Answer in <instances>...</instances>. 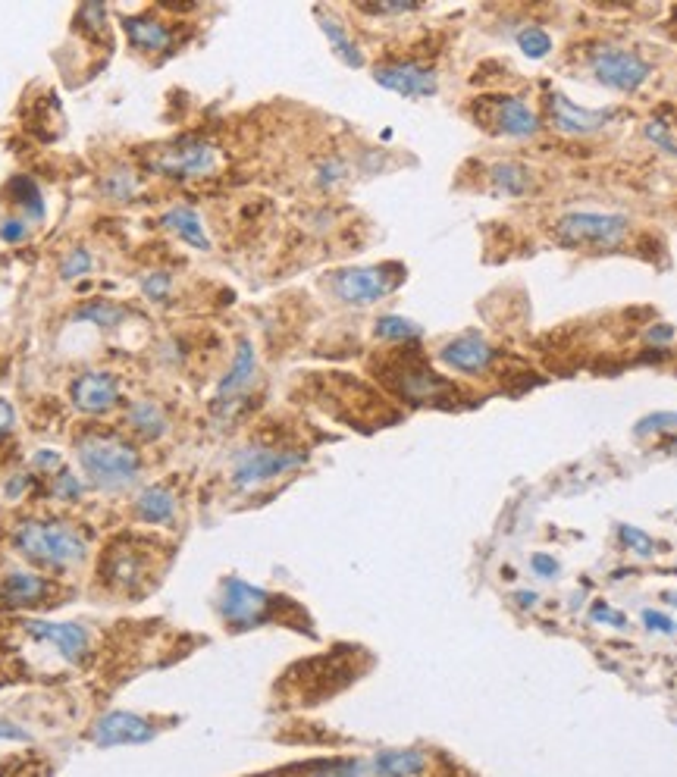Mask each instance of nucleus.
<instances>
[{
	"label": "nucleus",
	"instance_id": "1",
	"mask_svg": "<svg viewBox=\"0 0 677 777\" xmlns=\"http://www.w3.org/2000/svg\"><path fill=\"white\" fill-rule=\"evenodd\" d=\"M76 452L88 480L101 489H126L138 480V470H142V455L135 452V445L113 433L82 436Z\"/></svg>",
	"mask_w": 677,
	"mask_h": 777
},
{
	"label": "nucleus",
	"instance_id": "2",
	"mask_svg": "<svg viewBox=\"0 0 677 777\" xmlns=\"http://www.w3.org/2000/svg\"><path fill=\"white\" fill-rule=\"evenodd\" d=\"M16 549L44 568H69L88 555V546L79 530L63 521H22L13 530Z\"/></svg>",
	"mask_w": 677,
	"mask_h": 777
},
{
	"label": "nucleus",
	"instance_id": "3",
	"mask_svg": "<svg viewBox=\"0 0 677 777\" xmlns=\"http://www.w3.org/2000/svg\"><path fill=\"white\" fill-rule=\"evenodd\" d=\"M308 461L305 452H283V449H267V445H251L242 449L232 461V486L236 489H254L264 486L276 477L289 474V470L301 467Z\"/></svg>",
	"mask_w": 677,
	"mask_h": 777
},
{
	"label": "nucleus",
	"instance_id": "4",
	"mask_svg": "<svg viewBox=\"0 0 677 777\" xmlns=\"http://www.w3.org/2000/svg\"><path fill=\"white\" fill-rule=\"evenodd\" d=\"M276 611V599L258 586H251L239 577L223 580V593H220V615L226 618V624L232 630H251L261 627L273 618Z\"/></svg>",
	"mask_w": 677,
	"mask_h": 777
},
{
	"label": "nucleus",
	"instance_id": "5",
	"mask_svg": "<svg viewBox=\"0 0 677 777\" xmlns=\"http://www.w3.org/2000/svg\"><path fill=\"white\" fill-rule=\"evenodd\" d=\"M405 270L399 264L380 267H348L333 276V292L345 304H370L386 298L392 289H399Z\"/></svg>",
	"mask_w": 677,
	"mask_h": 777
},
{
	"label": "nucleus",
	"instance_id": "6",
	"mask_svg": "<svg viewBox=\"0 0 677 777\" xmlns=\"http://www.w3.org/2000/svg\"><path fill=\"white\" fill-rule=\"evenodd\" d=\"M627 217L621 214H565L555 226V235L565 245H599L612 248L627 235Z\"/></svg>",
	"mask_w": 677,
	"mask_h": 777
},
{
	"label": "nucleus",
	"instance_id": "7",
	"mask_svg": "<svg viewBox=\"0 0 677 777\" xmlns=\"http://www.w3.org/2000/svg\"><path fill=\"white\" fill-rule=\"evenodd\" d=\"M590 69L602 85L615 91H634L649 79V63L621 47H599L590 57Z\"/></svg>",
	"mask_w": 677,
	"mask_h": 777
},
{
	"label": "nucleus",
	"instance_id": "8",
	"mask_svg": "<svg viewBox=\"0 0 677 777\" xmlns=\"http://www.w3.org/2000/svg\"><path fill=\"white\" fill-rule=\"evenodd\" d=\"M217 148L207 145V141H179V145L167 148L157 160L154 170L163 176H176V179H198V176H210L217 170Z\"/></svg>",
	"mask_w": 677,
	"mask_h": 777
},
{
	"label": "nucleus",
	"instance_id": "9",
	"mask_svg": "<svg viewBox=\"0 0 677 777\" xmlns=\"http://www.w3.org/2000/svg\"><path fill=\"white\" fill-rule=\"evenodd\" d=\"M157 737L154 721L132 715V712H107L91 724V743L110 749V746H138L151 743Z\"/></svg>",
	"mask_w": 677,
	"mask_h": 777
},
{
	"label": "nucleus",
	"instance_id": "10",
	"mask_svg": "<svg viewBox=\"0 0 677 777\" xmlns=\"http://www.w3.org/2000/svg\"><path fill=\"white\" fill-rule=\"evenodd\" d=\"M22 630L29 633L32 640H41L54 646V652L63 658L66 665H82L88 658L91 640H88V630L79 624H54V621H22Z\"/></svg>",
	"mask_w": 677,
	"mask_h": 777
},
{
	"label": "nucleus",
	"instance_id": "11",
	"mask_svg": "<svg viewBox=\"0 0 677 777\" xmlns=\"http://www.w3.org/2000/svg\"><path fill=\"white\" fill-rule=\"evenodd\" d=\"M377 85L395 91V94H405V98H433L436 94V73L433 69H424L417 63H389V66H377L373 73Z\"/></svg>",
	"mask_w": 677,
	"mask_h": 777
},
{
	"label": "nucleus",
	"instance_id": "12",
	"mask_svg": "<svg viewBox=\"0 0 677 777\" xmlns=\"http://www.w3.org/2000/svg\"><path fill=\"white\" fill-rule=\"evenodd\" d=\"M549 113H552V123L568 132V135H590L596 129H602L605 123L612 120V110H587V107H577L574 101H568L562 91H552L549 94Z\"/></svg>",
	"mask_w": 677,
	"mask_h": 777
},
{
	"label": "nucleus",
	"instance_id": "13",
	"mask_svg": "<svg viewBox=\"0 0 677 777\" xmlns=\"http://www.w3.org/2000/svg\"><path fill=\"white\" fill-rule=\"evenodd\" d=\"M439 358L458 373H483L496 361V351L480 333H464L439 351Z\"/></svg>",
	"mask_w": 677,
	"mask_h": 777
},
{
	"label": "nucleus",
	"instance_id": "14",
	"mask_svg": "<svg viewBox=\"0 0 677 777\" xmlns=\"http://www.w3.org/2000/svg\"><path fill=\"white\" fill-rule=\"evenodd\" d=\"M116 398H120V383H116L113 373H82L73 383V405L79 411L104 414L116 405Z\"/></svg>",
	"mask_w": 677,
	"mask_h": 777
},
{
	"label": "nucleus",
	"instance_id": "15",
	"mask_svg": "<svg viewBox=\"0 0 677 777\" xmlns=\"http://www.w3.org/2000/svg\"><path fill=\"white\" fill-rule=\"evenodd\" d=\"M51 596V583L32 571H10L0 580V602L7 608H32Z\"/></svg>",
	"mask_w": 677,
	"mask_h": 777
},
{
	"label": "nucleus",
	"instance_id": "16",
	"mask_svg": "<svg viewBox=\"0 0 677 777\" xmlns=\"http://www.w3.org/2000/svg\"><path fill=\"white\" fill-rule=\"evenodd\" d=\"M254 370H258V361H254V345L248 339L239 342V351H236V361H232L229 373L220 380V389H217V408L226 405V402H236V398H242L251 383H254Z\"/></svg>",
	"mask_w": 677,
	"mask_h": 777
},
{
	"label": "nucleus",
	"instance_id": "17",
	"mask_svg": "<svg viewBox=\"0 0 677 777\" xmlns=\"http://www.w3.org/2000/svg\"><path fill=\"white\" fill-rule=\"evenodd\" d=\"M427 768V752L420 749H383L370 759V771L377 777H417Z\"/></svg>",
	"mask_w": 677,
	"mask_h": 777
},
{
	"label": "nucleus",
	"instance_id": "18",
	"mask_svg": "<svg viewBox=\"0 0 677 777\" xmlns=\"http://www.w3.org/2000/svg\"><path fill=\"white\" fill-rule=\"evenodd\" d=\"M176 496L167 486H148L145 492H138L135 499V517L145 524H157V527H167L176 521Z\"/></svg>",
	"mask_w": 677,
	"mask_h": 777
},
{
	"label": "nucleus",
	"instance_id": "19",
	"mask_svg": "<svg viewBox=\"0 0 677 777\" xmlns=\"http://www.w3.org/2000/svg\"><path fill=\"white\" fill-rule=\"evenodd\" d=\"M496 123H499V132L511 138H530L540 132L536 113L518 98H496Z\"/></svg>",
	"mask_w": 677,
	"mask_h": 777
},
{
	"label": "nucleus",
	"instance_id": "20",
	"mask_svg": "<svg viewBox=\"0 0 677 777\" xmlns=\"http://www.w3.org/2000/svg\"><path fill=\"white\" fill-rule=\"evenodd\" d=\"M123 26L138 51H167L170 47V29L151 16H126Z\"/></svg>",
	"mask_w": 677,
	"mask_h": 777
},
{
	"label": "nucleus",
	"instance_id": "21",
	"mask_svg": "<svg viewBox=\"0 0 677 777\" xmlns=\"http://www.w3.org/2000/svg\"><path fill=\"white\" fill-rule=\"evenodd\" d=\"M314 16H317V22H320V29H323V35L330 38V44H333V51L339 54V60H345L348 66H364V54H361V47L352 41V35L345 32V26L336 19V16H330L326 10H314Z\"/></svg>",
	"mask_w": 677,
	"mask_h": 777
},
{
	"label": "nucleus",
	"instance_id": "22",
	"mask_svg": "<svg viewBox=\"0 0 677 777\" xmlns=\"http://www.w3.org/2000/svg\"><path fill=\"white\" fill-rule=\"evenodd\" d=\"M442 389H446V383H442L436 373H430L427 367H405L399 373V392L405 398H411V402H430V398H436Z\"/></svg>",
	"mask_w": 677,
	"mask_h": 777
},
{
	"label": "nucleus",
	"instance_id": "23",
	"mask_svg": "<svg viewBox=\"0 0 677 777\" xmlns=\"http://www.w3.org/2000/svg\"><path fill=\"white\" fill-rule=\"evenodd\" d=\"M163 226H170L179 239H185L189 245H195L198 251H207L210 248V239H207V232H204V223H201V217L195 214L192 207H173V210H167L163 214Z\"/></svg>",
	"mask_w": 677,
	"mask_h": 777
},
{
	"label": "nucleus",
	"instance_id": "24",
	"mask_svg": "<svg viewBox=\"0 0 677 777\" xmlns=\"http://www.w3.org/2000/svg\"><path fill=\"white\" fill-rule=\"evenodd\" d=\"M142 571H145V561L135 552H110L104 564V577L116 586H123V590L142 583Z\"/></svg>",
	"mask_w": 677,
	"mask_h": 777
},
{
	"label": "nucleus",
	"instance_id": "25",
	"mask_svg": "<svg viewBox=\"0 0 677 777\" xmlns=\"http://www.w3.org/2000/svg\"><path fill=\"white\" fill-rule=\"evenodd\" d=\"M129 427L142 439L154 442L160 436H167V414H163L154 402H138L129 411Z\"/></svg>",
	"mask_w": 677,
	"mask_h": 777
},
{
	"label": "nucleus",
	"instance_id": "26",
	"mask_svg": "<svg viewBox=\"0 0 677 777\" xmlns=\"http://www.w3.org/2000/svg\"><path fill=\"white\" fill-rule=\"evenodd\" d=\"M493 182L505 195H521L530 188V173L521 163H499V167H493Z\"/></svg>",
	"mask_w": 677,
	"mask_h": 777
},
{
	"label": "nucleus",
	"instance_id": "27",
	"mask_svg": "<svg viewBox=\"0 0 677 777\" xmlns=\"http://www.w3.org/2000/svg\"><path fill=\"white\" fill-rule=\"evenodd\" d=\"M123 317H126V308L110 304V301H91V304H85V308L76 311V320H88V323H95L101 329H113Z\"/></svg>",
	"mask_w": 677,
	"mask_h": 777
},
{
	"label": "nucleus",
	"instance_id": "28",
	"mask_svg": "<svg viewBox=\"0 0 677 777\" xmlns=\"http://www.w3.org/2000/svg\"><path fill=\"white\" fill-rule=\"evenodd\" d=\"M377 336L380 339H392V342H408V339H420V326L405 320V317H380L377 320Z\"/></svg>",
	"mask_w": 677,
	"mask_h": 777
},
{
	"label": "nucleus",
	"instance_id": "29",
	"mask_svg": "<svg viewBox=\"0 0 677 777\" xmlns=\"http://www.w3.org/2000/svg\"><path fill=\"white\" fill-rule=\"evenodd\" d=\"M10 192H13V198L29 210V214L35 217V220H41L44 217V201H41V192H38V185L32 182V179H13L10 182Z\"/></svg>",
	"mask_w": 677,
	"mask_h": 777
},
{
	"label": "nucleus",
	"instance_id": "30",
	"mask_svg": "<svg viewBox=\"0 0 677 777\" xmlns=\"http://www.w3.org/2000/svg\"><path fill=\"white\" fill-rule=\"evenodd\" d=\"M518 47H521V51H524L527 57L543 60V57L552 51V38H549V32L530 26V29H521V35H518Z\"/></svg>",
	"mask_w": 677,
	"mask_h": 777
},
{
	"label": "nucleus",
	"instance_id": "31",
	"mask_svg": "<svg viewBox=\"0 0 677 777\" xmlns=\"http://www.w3.org/2000/svg\"><path fill=\"white\" fill-rule=\"evenodd\" d=\"M367 771L370 765L361 759H336V762H323L314 777H367Z\"/></svg>",
	"mask_w": 677,
	"mask_h": 777
},
{
	"label": "nucleus",
	"instance_id": "32",
	"mask_svg": "<svg viewBox=\"0 0 677 777\" xmlns=\"http://www.w3.org/2000/svg\"><path fill=\"white\" fill-rule=\"evenodd\" d=\"M91 267H95V261H91V254H88L85 248H76V251H69V254L63 257L60 276H63V279H76V276L88 273Z\"/></svg>",
	"mask_w": 677,
	"mask_h": 777
},
{
	"label": "nucleus",
	"instance_id": "33",
	"mask_svg": "<svg viewBox=\"0 0 677 777\" xmlns=\"http://www.w3.org/2000/svg\"><path fill=\"white\" fill-rule=\"evenodd\" d=\"M618 533H621V539H624V546H630V549H634L637 555L649 558L652 552H656V543H652V536H646L640 527L621 524V527H618Z\"/></svg>",
	"mask_w": 677,
	"mask_h": 777
},
{
	"label": "nucleus",
	"instance_id": "34",
	"mask_svg": "<svg viewBox=\"0 0 677 777\" xmlns=\"http://www.w3.org/2000/svg\"><path fill=\"white\" fill-rule=\"evenodd\" d=\"M135 188H138V182L132 179V173H116V176H110V179H104V192L110 195V198H120V201H129L132 195H135Z\"/></svg>",
	"mask_w": 677,
	"mask_h": 777
},
{
	"label": "nucleus",
	"instance_id": "35",
	"mask_svg": "<svg viewBox=\"0 0 677 777\" xmlns=\"http://www.w3.org/2000/svg\"><path fill=\"white\" fill-rule=\"evenodd\" d=\"M668 427H677V411H659V414H649L637 423V433L646 436V433H662Z\"/></svg>",
	"mask_w": 677,
	"mask_h": 777
},
{
	"label": "nucleus",
	"instance_id": "36",
	"mask_svg": "<svg viewBox=\"0 0 677 777\" xmlns=\"http://www.w3.org/2000/svg\"><path fill=\"white\" fill-rule=\"evenodd\" d=\"M54 496L63 499V502H76V499L85 496V486H82V480H76L73 474H60V477L54 480Z\"/></svg>",
	"mask_w": 677,
	"mask_h": 777
},
{
	"label": "nucleus",
	"instance_id": "37",
	"mask_svg": "<svg viewBox=\"0 0 677 777\" xmlns=\"http://www.w3.org/2000/svg\"><path fill=\"white\" fill-rule=\"evenodd\" d=\"M142 289H145V295L151 301H163V298L170 295V289H173V279L167 273H151V276L142 279Z\"/></svg>",
	"mask_w": 677,
	"mask_h": 777
},
{
	"label": "nucleus",
	"instance_id": "38",
	"mask_svg": "<svg viewBox=\"0 0 677 777\" xmlns=\"http://www.w3.org/2000/svg\"><path fill=\"white\" fill-rule=\"evenodd\" d=\"M590 618L596 621V624H609V627H624L627 624V618L621 615V611H615V608H609V605H593V611H590Z\"/></svg>",
	"mask_w": 677,
	"mask_h": 777
},
{
	"label": "nucleus",
	"instance_id": "39",
	"mask_svg": "<svg viewBox=\"0 0 677 777\" xmlns=\"http://www.w3.org/2000/svg\"><path fill=\"white\" fill-rule=\"evenodd\" d=\"M367 13H408L417 10L414 0H383V4H364Z\"/></svg>",
	"mask_w": 677,
	"mask_h": 777
},
{
	"label": "nucleus",
	"instance_id": "40",
	"mask_svg": "<svg viewBox=\"0 0 677 777\" xmlns=\"http://www.w3.org/2000/svg\"><path fill=\"white\" fill-rule=\"evenodd\" d=\"M643 624L649 630H659V633H674V627H677L668 615H662V611H652V608L643 611Z\"/></svg>",
	"mask_w": 677,
	"mask_h": 777
},
{
	"label": "nucleus",
	"instance_id": "41",
	"mask_svg": "<svg viewBox=\"0 0 677 777\" xmlns=\"http://www.w3.org/2000/svg\"><path fill=\"white\" fill-rule=\"evenodd\" d=\"M530 564H533V571L540 574V577H555L558 571H562V568H558V561H555L552 555H543V552H540V555H533V561H530Z\"/></svg>",
	"mask_w": 677,
	"mask_h": 777
},
{
	"label": "nucleus",
	"instance_id": "42",
	"mask_svg": "<svg viewBox=\"0 0 677 777\" xmlns=\"http://www.w3.org/2000/svg\"><path fill=\"white\" fill-rule=\"evenodd\" d=\"M0 740H19V743H29L32 734L26 731V727H19L13 721H0Z\"/></svg>",
	"mask_w": 677,
	"mask_h": 777
},
{
	"label": "nucleus",
	"instance_id": "43",
	"mask_svg": "<svg viewBox=\"0 0 677 777\" xmlns=\"http://www.w3.org/2000/svg\"><path fill=\"white\" fill-rule=\"evenodd\" d=\"M0 235H4L7 242H22V239H26V223H22V220H4V223H0Z\"/></svg>",
	"mask_w": 677,
	"mask_h": 777
},
{
	"label": "nucleus",
	"instance_id": "44",
	"mask_svg": "<svg viewBox=\"0 0 677 777\" xmlns=\"http://www.w3.org/2000/svg\"><path fill=\"white\" fill-rule=\"evenodd\" d=\"M342 173H345L342 163H339V160H330V163H323V167H320V182H323V185H333V182L342 179Z\"/></svg>",
	"mask_w": 677,
	"mask_h": 777
},
{
	"label": "nucleus",
	"instance_id": "45",
	"mask_svg": "<svg viewBox=\"0 0 677 777\" xmlns=\"http://www.w3.org/2000/svg\"><path fill=\"white\" fill-rule=\"evenodd\" d=\"M13 423H16V411H13V405L0 398V436H7V433L13 430Z\"/></svg>",
	"mask_w": 677,
	"mask_h": 777
},
{
	"label": "nucleus",
	"instance_id": "46",
	"mask_svg": "<svg viewBox=\"0 0 677 777\" xmlns=\"http://www.w3.org/2000/svg\"><path fill=\"white\" fill-rule=\"evenodd\" d=\"M60 464H63V458H60L57 452H51V449L35 455V467H38V470H57Z\"/></svg>",
	"mask_w": 677,
	"mask_h": 777
},
{
	"label": "nucleus",
	"instance_id": "47",
	"mask_svg": "<svg viewBox=\"0 0 677 777\" xmlns=\"http://www.w3.org/2000/svg\"><path fill=\"white\" fill-rule=\"evenodd\" d=\"M29 483H32V480H29L26 474H22V477H13V483L7 486V496H10V499L22 496V492H26V489H29Z\"/></svg>",
	"mask_w": 677,
	"mask_h": 777
},
{
	"label": "nucleus",
	"instance_id": "48",
	"mask_svg": "<svg viewBox=\"0 0 677 777\" xmlns=\"http://www.w3.org/2000/svg\"><path fill=\"white\" fill-rule=\"evenodd\" d=\"M674 336V329L671 326H656V329H652V333H649V339L652 342H668Z\"/></svg>",
	"mask_w": 677,
	"mask_h": 777
},
{
	"label": "nucleus",
	"instance_id": "49",
	"mask_svg": "<svg viewBox=\"0 0 677 777\" xmlns=\"http://www.w3.org/2000/svg\"><path fill=\"white\" fill-rule=\"evenodd\" d=\"M536 599H540V596H536L533 590H521V593L515 596V602H521V608H530V605H536Z\"/></svg>",
	"mask_w": 677,
	"mask_h": 777
},
{
	"label": "nucleus",
	"instance_id": "50",
	"mask_svg": "<svg viewBox=\"0 0 677 777\" xmlns=\"http://www.w3.org/2000/svg\"><path fill=\"white\" fill-rule=\"evenodd\" d=\"M674 449H677V442H674Z\"/></svg>",
	"mask_w": 677,
	"mask_h": 777
}]
</instances>
